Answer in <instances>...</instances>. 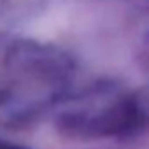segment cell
<instances>
[{
	"label": "cell",
	"instance_id": "cell-1",
	"mask_svg": "<svg viewBox=\"0 0 149 149\" xmlns=\"http://www.w3.org/2000/svg\"><path fill=\"white\" fill-rule=\"evenodd\" d=\"M0 149H25V147H19V146H14V144H9V142H2V140H0Z\"/></svg>",
	"mask_w": 149,
	"mask_h": 149
}]
</instances>
